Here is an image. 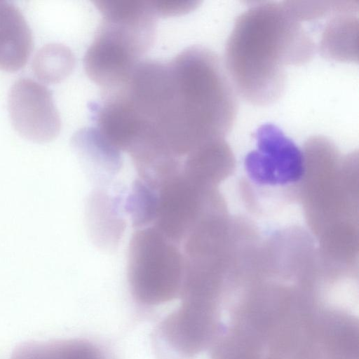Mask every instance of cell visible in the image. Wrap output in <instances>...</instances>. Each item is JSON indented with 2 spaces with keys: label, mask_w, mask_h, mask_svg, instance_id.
<instances>
[{
  "label": "cell",
  "mask_w": 359,
  "mask_h": 359,
  "mask_svg": "<svg viewBox=\"0 0 359 359\" xmlns=\"http://www.w3.org/2000/svg\"><path fill=\"white\" fill-rule=\"evenodd\" d=\"M346 316L307 292L262 291L233 313L222 359H342Z\"/></svg>",
  "instance_id": "1"
},
{
  "label": "cell",
  "mask_w": 359,
  "mask_h": 359,
  "mask_svg": "<svg viewBox=\"0 0 359 359\" xmlns=\"http://www.w3.org/2000/svg\"><path fill=\"white\" fill-rule=\"evenodd\" d=\"M316 45L285 1L253 3L234 22L225 48L224 67L236 91L255 106L283 95L285 67L309 62Z\"/></svg>",
  "instance_id": "2"
},
{
  "label": "cell",
  "mask_w": 359,
  "mask_h": 359,
  "mask_svg": "<svg viewBox=\"0 0 359 359\" xmlns=\"http://www.w3.org/2000/svg\"><path fill=\"white\" fill-rule=\"evenodd\" d=\"M102 20L83 59L104 91L122 86L154 44L157 15L150 1H95Z\"/></svg>",
  "instance_id": "3"
},
{
  "label": "cell",
  "mask_w": 359,
  "mask_h": 359,
  "mask_svg": "<svg viewBox=\"0 0 359 359\" xmlns=\"http://www.w3.org/2000/svg\"><path fill=\"white\" fill-rule=\"evenodd\" d=\"M184 256L178 244L152 226L138 229L128 249V279L134 299L144 306L179 298Z\"/></svg>",
  "instance_id": "4"
},
{
  "label": "cell",
  "mask_w": 359,
  "mask_h": 359,
  "mask_svg": "<svg viewBox=\"0 0 359 359\" xmlns=\"http://www.w3.org/2000/svg\"><path fill=\"white\" fill-rule=\"evenodd\" d=\"M257 149L248 154L245 168L249 177L264 185L296 182L304 171V155L276 125H262L255 133Z\"/></svg>",
  "instance_id": "5"
},
{
  "label": "cell",
  "mask_w": 359,
  "mask_h": 359,
  "mask_svg": "<svg viewBox=\"0 0 359 359\" xmlns=\"http://www.w3.org/2000/svg\"><path fill=\"white\" fill-rule=\"evenodd\" d=\"M156 190L157 205L152 226L180 244L203 212V186L181 172L149 184Z\"/></svg>",
  "instance_id": "6"
},
{
  "label": "cell",
  "mask_w": 359,
  "mask_h": 359,
  "mask_svg": "<svg viewBox=\"0 0 359 359\" xmlns=\"http://www.w3.org/2000/svg\"><path fill=\"white\" fill-rule=\"evenodd\" d=\"M8 109L12 125L24 138L48 142L60 133V116L51 92L43 84L22 78L10 89Z\"/></svg>",
  "instance_id": "7"
},
{
  "label": "cell",
  "mask_w": 359,
  "mask_h": 359,
  "mask_svg": "<svg viewBox=\"0 0 359 359\" xmlns=\"http://www.w3.org/2000/svg\"><path fill=\"white\" fill-rule=\"evenodd\" d=\"M32 46V32L21 11L0 0V69L16 72L23 68Z\"/></svg>",
  "instance_id": "8"
},
{
  "label": "cell",
  "mask_w": 359,
  "mask_h": 359,
  "mask_svg": "<svg viewBox=\"0 0 359 359\" xmlns=\"http://www.w3.org/2000/svg\"><path fill=\"white\" fill-rule=\"evenodd\" d=\"M355 12L332 15L321 34L318 50L330 60L358 62V18Z\"/></svg>",
  "instance_id": "9"
},
{
  "label": "cell",
  "mask_w": 359,
  "mask_h": 359,
  "mask_svg": "<svg viewBox=\"0 0 359 359\" xmlns=\"http://www.w3.org/2000/svg\"><path fill=\"white\" fill-rule=\"evenodd\" d=\"M75 58L72 50L60 43L43 46L36 53L32 64L35 76L46 83H57L73 71Z\"/></svg>",
  "instance_id": "10"
},
{
  "label": "cell",
  "mask_w": 359,
  "mask_h": 359,
  "mask_svg": "<svg viewBox=\"0 0 359 359\" xmlns=\"http://www.w3.org/2000/svg\"><path fill=\"white\" fill-rule=\"evenodd\" d=\"M72 144L81 158L109 172L120 168V151L111 147L94 127L78 130L72 137Z\"/></svg>",
  "instance_id": "11"
},
{
  "label": "cell",
  "mask_w": 359,
  "mask_h": 359,
  "mask_svg": "<svg viewBox=\"0 0 359 359\" xmlns=\"http://www.w3.org/2000/svg\"><path fill=\"white\" fill-rule=\"evenodd\" d=\"M158 17H170L183 15L194 10L199 1H150Z\"/></svg>",
  "instance_id": "12"
}]
</instances>
